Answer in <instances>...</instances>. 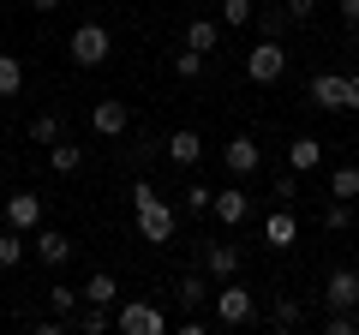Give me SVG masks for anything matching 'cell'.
Returning a JSON list of instances; mask_svg holds the SVG:
<instances>
[{
  "instance_id": "obj_1",
  "label": "cell",
  "mask_w": 359,
  "mask_h": 335,
  "mask_svg": "<svg viewBox=\"0 0 359 335\" xmlns=\"http://www.w3.org/2000/svg\"><path fill=\"white\" fill-rule=\"evenodd\" d=\"M132 216H138V233L150 245H168V240H174V228H180L174 210H168L162 198H156V186H144V180L132 186Z\"/></svg>"
},
{
  "instance_id": "obj_2",
  "label": "cell",
  "mask_w": 359,
  "mask_h": 335,
  "mask_svg": "<svg viewBox=\"0 0 359 335\" xmlns=\"http://www.w3.org/2000/svg\"><path fill=\"white\" fill-rule=\"evenodd\" d=\"M287 72V48L276 36H264V42H252V54H245V78L252 84H276V78Z\"/></svg>"
},
{
  "instance_id": "obj_3",
  "label": "cell",
  "mask_w": 359,
  "mask_h": 335,
  "mask_svg": "<svg viewBox=\"0 0 359 335\" xmlns=\"http://www.w3.org/2000/svg\"><path fill=\"white\" fill-rule=\"evenodd\" d=\"M66 54H72L78 66H102L108 54H114V36H108V25H78V30H72V48H66Z\"/></svg>"
},
{
  "instance_id": "obj_4",
  "label": "cell",
  "mask_w": 359,
  "mask_h": 335,
  "mask_svg": "<svg viewBox=\"0 0 359 335\" xmlns=\"http://www.w3.org/2000/svg\"><path fill=\"white\" fill-rule=\"evenodd\" d=\"M114 329L120 335H162L168 317H162V306H150V299H132V306L114 311Z\"/></svg>"
},
{
  "instance_id": "obj_5",
  "label": "cell",
  "mask_w": 359,
  "mask_h": 335,
  "mask_svg": "<svg viewBox=\"0 0 359 335\" xmlns=\"http://www.w3.org/2000/svg\"><path fill=\"white\" fill-rule=\"evenodd\" d=\"M216 317L228 323V329L252 323V317H257V299H252V287H240V282H222V294H216Z\"/></svg>"
},
{
  "instance_id": "obj_6",
  "label": "cell",
  "mask_w": 359,
  "mask_h": 335,
  "mask_svg": "<svg viewBox=\"0 0 359 335\" xmlns=\"http://www.w3.org/2000/svg\"><path fill=\"white\" fill-rule=\"evenodd\" d=\"M198 264H204V275H216V282H233V275H240V245L204 240L198 245Z\"/></svg>"
},
{
  "instance_id": "obj_7",
  "label": "cell",
  "mask_w": 359,
  "mask_h": 335,
  "mask_svg": "<svg viewBox=\"0 0 359 335\" xmlns=\"http://www.w3.org/2000/svg\"><path fill=\"white\" fill-rule=\"evenodd\" d=\"M72 252H78V245L66 240L60 228H36V240H30V258L48 264V270H66V264H72Z\"/></svg>"
},
{
  "instance_id": "obj_8",
  "label": "cell",
  "mask_w": 359,
  "mask_h": 335,
  "mask_svg": "<svg viewBox=\"0 0 359 335\" xmlns=\"http://www.w3.org/2000/svg\"><path fill=\"white\" fill-rule=\"evenodd\" d=\"M90 126L102 132V138H126V132H132V108L114 102V96H102V102L90 108Z\"/></svg>"
},
{
  "instance_id": "obj_9",
  "label": "cell",
  "mask_w": 359,
  "mask_h": 335,
  "mask_svg": "<svg viewBox=\"0 0 359 335\" xmlns=\"http://www.w3.org/2000/svg\"><path fill=\"white\" fill-rule=\"evenodd\" d=\"M311 108L341 114V108H347V78L341 72H318V78H311Z\"/></svg>"
},
{
  "instance_id": "obj_10",
  "label": "cell",
  "mask_w": 359,
  "mask_h": 335,
  "mask_svg": "<svg viewBox=\"0 0 359 335\" xmlns=\"http://www.w3.org/2000/svg\"><path fill=\"white\" fill-rule=\"evenodd\" d=\"M162 150H168V162H174V168H198V162H204V138H198L192 126L168 132V144H162Z\"/></svg>"
},
{
  "instance_id": "obj_11",
  "label": "cell",
  "mask_w": 359,
  "mask_h": 335,
  "mask_svg": "<svg viewBox=\"0 0 359 335\" xmlns=\"http://www.w3.org/2000/svg\"><path fill=\"white\" fill-rule=\"evenodd\" d=\"M323 299H330V311H353L359 306V270H330Z\"/></svg>"
},
{
  "instance_id": "obj_12",
  "label": "cell",
  "mask_w": 359,
  "mask_h": 335,
  "mask_svg": "<svg viewBox=\"0 0 359 335\" xmlns=\"http://www.w3.org/2000/svg\"><path fill=\"white\" fill-rule=\"evenodd\" d=\"M257 162H264V150H257V138H233L228 150H222V168H228L233 180H245V174H257Z\"/></svg>"
},
{
  "instance_id": "obj_13",
  "label": "cell",
  "mask_w": 359,
  "mask_h": 335,
  "mask_svg": "<svg viewBox=\"0 0 359 335\" xmlns=\"http://www.w3.org/2000/svg\"><path fill=\"white\" fill-rule=\"evenodd\" d=\"M6 228L36 233V228H42V198H36V192H13V198H6Z\"/></svg>"
},
{
  "instance_id": "obj_14",
  "label": "cell",
  "mask_w": 359,
  "mask_h": 335,
  "mask_svg": "<svg viewBox=\"0 0 359 335\" xmlns=\"http://www.w3.org/2000/svg\"><path fill=\"white\" fill-rule=\"evenodd\" d=\"M216 221H228V228H240L245 216H252V198L240 192V186H228V192H216V210H210Z\"/></svg>"
},
{
  "instance_id": "obj_15",
  "label": "cell",
  "mask_w": 359,
  "mask_h": 335,
  "mask_svg": "<svg viewBox=\"0 0 359 335\" xmlns=\"http://www.w3.org/2000/svg\"><path fill=\"white\" fill-rule=\"evenodd\" d=\"M264 240H269V245H294V240H299V221H294V210H287V204H282V210H269Z\"/></svg>"
},
{
  "instance_id": "obj_16",
  "label": "cell",
  "mask_w": 359,
  "mask_h": 335,
  "mask_svg": "<svg viewBox=\"0 0 359 335\" xmlns=\"http://www.w3.org/2000/svg\"><path fill=\"white\" fill-rule=\"evenodd\" d=\"M318 162H323V144L299 132V138L287 144V168H294V174H311V168H318Z\"/></svg>"
},
{
  "instance_id": "obj_17",
  "label": "cell",
  "mask_w": 359,
  "mask_h": 335,
  "mask_svg": "<svg viewBox=\"0 0 359 335\" xmlns=\"http://www.w3.org/2000/svg\"><path fill=\"white\" fill-rule=\"evenodd\" d=\"M216 42H222V25H216V18H192V25H186V48L216 54Z\"/></svg>"
},
{
  "instance_id": "obj_18",
  "label": "cell",
  "mask_w": 359,
  "mask_h": 335,
  "mask_svg": "<svg viewBox=\"0 0 359 335\" xmlns=\"http://www.w3.org/2000/svg\"><path fill=\"white\" fill-rule=\"evenodd\" d=\"M25 258H30V240H25V228H6V233H0V270H18Z\"/></svg>"
},
{
  "instance_id": "obj_19",
  "label": "cell",
  "mask_w": 359,
  "mask_h": 335,
  "mask_svg": "<svg viewBox=\"0 0 359 335\" xmlns=\"http://www.w3.org/2000/svg\"><path fill=\"white\" fill-rule=\"evenodd\" d=\"M114 299H120V282H114L108 270H96V275L84 282V306H114Z\"/></svg>"
},
{
  "instance_id": "obj_20",
  "label": "cell",
  "mask_w": 359,
  "mask_h": 335,
  "mask_svg": "<svg viewBox=\"0 0 359 335\" xmlns=\"http://www.w3.org/2000/svg\"><path fill=\"white\" fill-rule=\"evenodd\" d=\"M25 90V60L18 54H0V102H13Z\"/></svg>"
},
{
  "instance_id": "obj_21",
  "label": "cell",
  "mask_w": 359,
  "mask_h": 335,
  "mask_svg": "<svg viewBox=\"0 0 359 335\" xmlns=\"http://www.w3.org/2000/svg\"><path fill=\"white\" fill-rule=\"evenodd\" d=\"M48 168L54 174H78V168H84V150H78V144H48Z\"/></svg>"
},
{
  "instance_id": "obj_22",
  "label": "cell",
  "mask_w": 359,
  "mask_h": 335,
  "mask_svg": "<svg viewBox=\"0 0 359 335\" xmlns=\"http://www.w3.org/2000/svg\"><path fill=\"white\" fill-rule=\"evenodd\" d=\"M330 198H341V204H353V198H359V168L353 162H341L330 174Z\"/></svg>"
},
{
  "instance_id": "obj_23",
  "label": "cell",
  "mask_w": 359,
  "mask_h": 335,
  "mask_svg": "<svg viewBox=\"0 0 359 335\" xmlns=\"http://www.w3.org/2000/svg\"><path fill=\"white\" fill-rule=\"evenodd\" d=\"M78 299H84V287H48V306H54V317H66V323L78 317Z\"/></svg>"
},
{
  "instance_id": "obj_24",
  "label": "cell",
  "mask_w": 359,
  "mask_h": 335,
  "mask_svg": "<svg viewBox=\"0 0 359 335\" xmlns=\"http://www.w3.org/2000/svg\"><path fill=\"white\" fill-rule=\"evenodd\" d=\"M269 323H276V329H299V323H306L299 299H276V306H269Z\"/></svg>"
},
{
  "instance_id": "obj_25",
  "label": "cell",
  "mask_w": 359,
  "mask_h": 335,
  "mask_svg": "<svg viewBox=\"0 0 359 335\" xmlns=\"http://www.w3.org/2000/svg\"><path fill=\"white\" fill-rule=\"evenodd\" d=\"M257 25H264V36H276V42H282V30L294 25V13H287V6H264V13H257Z\"/></svg>"
},
{
  "instance_id": "obj_26",
  "label": "cell",
  "mask_w": 359,
  "mask_h": 335,
  "mask_svg": "<svg viewBox=\"0 0 359 335\" xmlns=\"http://www.w3.org/2000/svg\"><path fill=\"white\" fill-rule=\"evenodd\" d=\"M204 60H210V54H198V48H180V54H174V72L186 78V84H192V78H204Z\"/></svg>"
},
{
  "instance_id": "obj_27",
  "label": "cell",
  "mask_w": 359,
  "mask_h": 335,
  "mask_svg": "<svg viewBox=\"0 0 359 335\" xmlns=\"http://www.w3.org/2000/svg\"><path fill=\"white\" fill-rule=\"evenodd\" d=\"M72 329H84V335H102V329H108V306H84V311L72 317Z\"/></svg>"
},
{
  "instance_id": "obj_28",
  "label": "cell",
  "mask_w": 359,
  "mask_h": 335,
  "mask_svg": "<svg viewBox=\"0 0 359 335\" xmlns=\"http://www.w3.org/2000/svg\"><path fill=\"white\" fill-rule=\"evenodd\" d=\"M252 13H257L252 0H222V25H228V30H240V25H252Z\"/></svg>"
},
{
  "instance_id": "obj_29",
  "label": "cell",
  "mask_w": 359,
  "mask_h": 335,
  "mask_svg": "<svg viewBox=\"0 0 359 335\" xmlns=\"http://www.w3.org/2000/svg\"><path fill=\"white\" fill-rule=\"evenodd\" d=\"M186 210H192V216H204V210H216V192H210L204 180H192V186H186Z\"/></svg>"
},
{
  "instance_id": "obj_30",
  "label": "cell",
  "mask_w": 359,
  "mask_h": 335,
  "mask_svg": "<svg viewBox=\"0 0 359 335\" xmlns=\"http://www.w3.org/2000/svg\"><path fill=\"white\" fill-rule=\"evenodd\" d=\"M347 221H353V204H341V198H330V204H323V228H330V233H341Z\"/></svg>"
},
{
  "instance_id": "obj_31",
  "label": "cell",
  "mask_w": 359,
  "mask_h": 335,
  "mask_svg": "<svg viewBox=\"0 0 359 335\" xmlns=\"http://www.w3.org/2000/svg\"><path fill=\"white\" fill-rule=\"evenodd\" d=\"M30 138H36V144H60L66 132H60V120H54V114H36V120H30Z\"/></svg>"
},
{
  "instance_id": "obj_32",
  "label": "cell",
  "mask_w": 359,
  "mask_h": 335,
  "mask_svg": "<svg viewBox=\"0 0 359 335\" xmlns=\"http://www.w3.org/2000/svg\"><path fill=\"white\" fill-rule=\"evenodd\" d=\"M174 299H180V306H204V275H180Z\"/></svg>"
},
{
  "instance_id": "obj_33",
  "label": "cell",
  "mask_w": 359,
  "mask_h": 335,
  "mask_svg": "<svg viewBox=\"0 0 359 335\" xmlns=\"http://www.w3.org/2000/svg\"><path fill=\"white\" fill-rule=\"evenodd\" d=\"M269 192H276V204H299V174L287 168V174H282L276 186H269Z\"/></svg>"
},
{
  "instance_id": "obj_34",
  "label": "cell",
  "mask_w": 359,
  "mask_h": 335,
  "mask_svg": "<svg viewBox=\"0 0 359 335\" xmlns=\"http://www.w3.org/2000/svg\"><path fill=\"white\" fill-rule=\"evenodd\" d=\"M323 329H330V335H359V317H353V311H330Z\"/></svg>"
},
{
  "instance_id": "obj_35",
  "label": "cell",
  "mask_w": 359,
  "mask_h": 335,
  "mask_svg": "<svg viewBox=\"0 0 359 335\" xmlns=\"http://www.w3.org/2000/svg\"><path fill=\"white\" fill-rule=\"evenodd\" d=\"M282 6H287V13H294V25H306V18L318 13V0H282Z\"/></svg>"
},
{
  "instance_id": "obj_36",
  "label": "cell",
  "mask_w": 359,
  "mask_h": 335,
  "mask_svg": "<svg viewBox=\"0 0 359 335\" xmlns=\"http://www.w3.org/2000/svg\"><path fill=\"white\" fill-rule=\"evenodd\" d=\"M347 114H359V72H347Z\"/></svg>"
},
{
  "instance_id": "obj_37",
  "label": "cell",
  "mask_w": 359,
  "mask_h": 335,
  "mask_svg": "<svg viewBox=\"0 0 359 335\" xmlns=\"http://www.w3.org/2000/svg\"><path fill=\"white\" fill-rule=\"evenodd\" d=\"M341 18H347V25H359V0H341Z\"/></svg>"
},
{
  "instance_id": "obj_38",
  "label": "cell",
  "mask_w": 359,
  "mask_h": 335,
  "mask_svg": "<svg viewBox=\"0 0 359 335\" xmlns=\"http://www.w3.org/2000/svg\"><path fill=\"white\" fill-rule=\"evenodd\" d=\"M30 6H36V13H54V6H60V0H30Z\"/></svg>"
}]
</instances>
